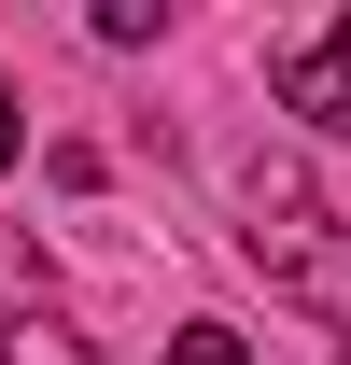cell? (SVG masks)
<instances>
[{"mask_svg":"<svg viewBox=\"0 0 351 365\" xmlns=\"http://www.w3.org/2000/svg\"><path fill=\"white\" fill-rule=\"evenodd\" d=\"M337 365H351V351H337Z\"/></svg>","mask_w":351,"mask_h":365,"instance_id":"6","label":"cell"},{"mask_svg":"<svg viewBox=\"0 0 351 365\" xmlns=\"http://www.w3.org/2000/svg\"><path fill=\"white\" fill-rule=\"evenodd\" d=\"M281 113H309V127H337V140H351V14L323 29V43L281 56Z\"/></svg>","mask_w":351,"mask_h":365,"instance_id":"2","label":"cell"},{"mask_svg":"<svg viewBox=\"0 0 351 365\" xmlns=\"http://www.w3.org/2000/svg\"><path fill=\"white\" fill-rule=\"evenodd\" d=\"M169 365H253V351H239L225 323H183V337H169Z\"/></svg>","mask_w":351,"mask_h":365,"instance_id":"4","label":"cell"},{"mask_svg":"<svg viewBox=\"0 0 351 365\" xmlns=\"http://www.w3.org/2000/svg\"><path fill=\"white\" fill-rule=\"evenodd\" d=\"M0 169H14V85H0Z\"/></svg>","mask_w":351,"mask_h":365,"instance_id":"5","label":"cell"},{"mask_svg":"<svg viewBox=\"0 0 351 365\" xmlns=\"http://www.w3.org/2000/svg\"><path fill=\"white\" fill-rule=\"evenodd\" d=\"M225 211H239V253H253L281 295H309V309L351 323V225L281 169V155H225Z\"/></svg>","mask_w":351,"mask_h":365,"instance_id":"1","label":"cell"},{"mask_svg":"<svg viewBox=\"0 0 351 365\" xmlns=\"http://www.w3.org/2000/svg\"><path fill=\"white\" fill-rule=\"evenodd\" d=\"M14 365H98V351H85L56 309H29V323H14Z\"/></svg>","mask_w":351,"mask_h":365,"instance_id":"3","label":"cell"}]
</instances>
